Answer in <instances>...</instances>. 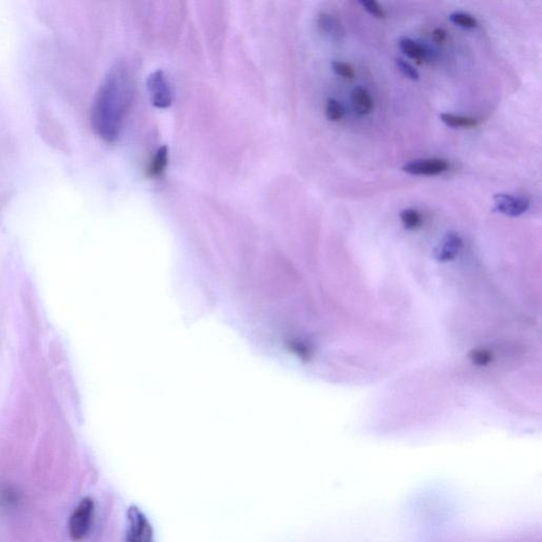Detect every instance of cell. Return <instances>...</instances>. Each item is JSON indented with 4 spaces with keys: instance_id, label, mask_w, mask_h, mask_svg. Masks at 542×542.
I'll list each match as a JSON object with an SVG mask.
<instances>
[{
    "instance_id": "6da1fadb",
    "label": "cell",
    "mask_w": 542,
    "mask_h": 542,
    "mask_svg": "<svg viewBox=\"0 0 542 542\" xmlns=\"http://www.w3.org/2000/svg\"><path fill=\"white\" fill-rule=\"evenodd\" d=\"M133 93L129 68L124 63L116 64L100 86L91 108V125L100 138L107 142L119 138Z\"/></svg>"
},
{
    "instance_id": "7a4b0ae2",
    "label": "cell",
    "mask_w": 542,
    "mask_h": 542,
    "mask_svg": "<svg viewBox=\"0 0 542 542\" xmlns=\"http://www.w3.org/2000/svg\"><path fill=\"white\" fill-rule=\"evenodd\" d=\"M95 503L89 498L82 500L75 507L69 520L70 537L75 541H81L87 537L93 527Z\"/></svg>"
},
{
    "instance_id": "3957f363",
    "label": "cell",
    "mask_w": 542,
    "mask_h": 542,
    "mask_svg": "<svg viewBox=\"0 0 542 542\" xmlns=\"http://www.w3.org/2000/svg\"><path fill=\"white\" fill-rule=\"evenodd\" d=\"M147 88L152 95L153 105L157 108H169L173 103V95L165 72L161 70L154 72L147 79Z\"/></svg>"
},
{
    "instance_id": "277c9868",
    "label": "cell",
    "mask_w": 542,
    "mask_h": 542,
    "mask_svg": "<svg viewBox=\"0 0 542 542\" xmlns=\"http://www.w3.org/2000/svg\"><path fill=\"white\" fill-rule=\"evenodd\" d=\"M127 542H154L153 530L147 518L137 507H131L127 514Z\"/></svg>"
},
{
    "instance_id": "5b68a950",
    "label": "cell",
    "mask_w": 542,
    "mask_h": 542,
    "mask_svg": "<svg viewBox=\"0 0 542 542\" xmlns=\"http://www.w3.org/2000/svg\"><path fill=\"white\" fill-rule=\"evenodd\" d=\"M494 201H495L494 211L499 212L504 215L511 216V217L522 215L530 208L529 199L520 197V196L511 195V194H496Z\"/></svg>"
},
{
    "instance_id": "8992f818",
    "label": "cell",
    "mask_w": 542,
    "mask_h": 542,
    "mask_svg": "<svg viewBox=\"0 0 542 542\" xmlns=\"http://www.w3.org/2000/svg\"><path fill=\"white\" fill-rule=\"evenodd\" d=\"M448 162L440 158L414 160L404 165L403 171L411 175L435 176L447 171Z\"/></svg>"
},
{
    "instance_id": "52a82bcc",
    "label": "cell",
    "mask_w": 542,
    "mask_h": 542,
    "mask_svg": "<svg viewBox=\"0 0 542 542\" xmlns=\"http://www.w3.org/2000/svg\"><path fill=\"white\" fill-rule=\"evenodd\" d=\"M462 247H463V242L459 234L455 232H448L435 249V259L443 263L453 261L459 255Z\"/></svg>"
},
{
    "instance_id": "ba28073f",
    "label": "cell",
    "mask_w": 542,
    "mask_h": 542,
    "mask_svg": "<svg viewBox=\"0 0 542 542\" xmlns=\"http://www.w3.org/2000/svg\"><path fill=\"white\" fill-rule=\"evenodd\" d=\"M317 27L320 33L333 41H341L345 36V30L341 21L329 13H320L317 18Z\"/></svg>"
},
{
    "instance_id": "9c48e42d",
    "label": "cell",
    "mask_w": 542,
    "mask_h": 542,
    "mask_svg": "<svg viewBox=\"0 0 542 542\" xmlns=\"http://www.w3.org/2000/svg\"><path fill=\"white\" fill-rule=\"evenodd\" d=\"M351 102L354 111L358 115L367 116L373 111V99L369 91L361 86H357L352 90Z\"/></svg>"
},
{
    "instance_id": "30bf717a",
    "label": "cell",
    "mask_w": 542,
    "mask_h": 542,
    "mask_svg": "<svg viewBox=\"0 0 542 542\" xmlns=\"http://www.w3.org/2000/svg\"><path fill=\"white\" fill-rule=\"evenodd\" d=\"M399 48L405 55L414 60L419 65H421L427 57V51L425 48L409 37H401L399 39Z\"/></svg>"
},
{
    "instance_id": "8fae6325",
    "label": "cell",
    "mask_w": 542,
    "mask_h": 542,
    "mask_svg": "<svg viewBox=\"0 0 542 542\" xmlns=\"http://www.w3.org/2000/svg\"><path fill=\"white\" fill-rule=\"evenodd\" d=\"M168 160H169V149L167 145H163L156 152L155 156L152 159L151 165L147 168V176L151 178L159 177L167 168Z\"/></svg>"
},
{
    "instance_id": "7c38bea8",
    "label": "cell",
    "mask_w": 542,
    "mask_h": 542,
    "mask_svg": "<svg viewBox=\"0 0 542 542\" xmlns=\"http://www.w3.org/2000/svg\"><path fill=\"white\" fill-rule=\"evenodd\" d=\"M440 119L444 124L453 129H473L479 124V121L475 118L453 114H441Z\"/></svg>"
},
{
    "instance_id": "4fadbf2b",
    "label": "cell",
    "mask_w": 542,
    "mask_h": 542,
    "mask_svg": "<svg viewBox=\"0 0 542 542\" xmlns=\"http://www.w3.org/2000/svg\"><path fill=\"white\" fill-rule=\"evenodd\" d=\"M404 227L408 230H417L423 225V217L417 210L406 209L401 212Z\"/></svg>"
},
{
    "instance_id": "5bb4252c",
    "label": "cell",
    "mask_w": 542,
    "mask_h": 542,
    "mask_svg": "<svg viewBox=\"0 0 542 542\" xmlns=\"http://www.w3.org/2000/svg\"><path fill=\"white\" fill-rule=\"evenodd\" d=\"M325 115H327V118L329 121L338 122L343 118L345 111H343V107H342L339 101L331 98V99L327 100V104H325Z\"/></svg>"
},
{
    "instance_id": "9a60e30c",
    "label": "cell",
    "mask_w": 542,
    "mask_h": 542,
    "mask_svg": "<svg viewBox=\"0 0 542 542\" xmlns=\"http://www.w3.org/2000/svg\"><path fill=\"white\" fill-rule=\"evenodd\" d=\"M449 18L455 25L464 28V29H473L478 26L477 19L473 16L462 13V12H455V13L451 14Z\"/></svg>"
},
{
    "instance_id": "2e32d148",
    "label": "cell",
    "mask_w": 542,
    "mask_h": 542,
    "mask_svg": "<svg viewBox=\"0 0 542 542\" xmlns=\"http://www.w3.org/2000/svg\"><path fill=\"white\" fill-rule=\"evenodd\" d=\"M469 358L476 365L486 367L493 361V353L489 350L480 347V349L473 350L469 354Z\"/></svg>"
},
{
    "instance_id": "e0dca14e",
    "label": "cell",
    "mask_w": 542,
    "mask_h": 542,
    "mask_svg": "<svg viewBox=\"0 0 542 542\" xmlns=\"http://www.w3.org/2000/svg\"><path fill=\"white\" fill-rule=\"evenodd\" d=\"M332 68H333L336 75L345 78V79L352 80L355 78V69H354L353 66L345 63V62L334 61L332 63Z\"/></svg>"
},
{
    "instance_id": "ac0fdd59",
    "label": "cell",
    "mask_w": 542,
    "mask_h": 542,
    "mask_svg": "<svg viewBox=\"0 0 542 542\" xmlns=\"http://www.w3.org/2000/svg\"><path fill=\"white\" fill-rule=\"evenodd\" d=\"M395 63L396 66H397V68L401 70V73H403L405 77L409 78V79L411 80H414V81H417V80L419 79V71H417V70L415 69V68H414L411 64L406 62L405 60L396 59Z\"/></svg>"
},
{
    "instance_id": "d6986e66",
    "label": "cell",
    "mask_w": 542,
    "mask_h": 542,
    "mask_svg": "<svg viewBox=\"0 0 542 542\" xmlns=\"http://www.w3.org/2000/svg\"><path fill=\"white\" fill-rule=\"evenodd\" d=\"M360 5L363 6V9H365V11L369 12L374 17H386L385 10L383 9V7H381L377 1H374V0H365V1H360Z\"/></svg>"
},
{
    "instance_id": "ffe728a7",
    "label": "cell",
    "mask_w": 542,
    "mask_h": 542,
    "mask_svg": "<svg viewBox=\"0 0 542 542\" xmlns=\"http://www.w3.org/2000/svg\"><path fill=\"white\" fill-rule=\"evenodd\" d=\"M446 39H447V32L442 28H437L432 32V41L435 42L437 45H444Z\"/></svg>"
}]
</instances>
